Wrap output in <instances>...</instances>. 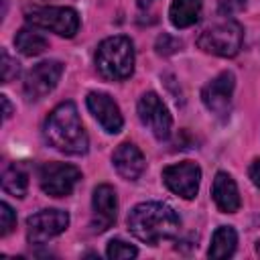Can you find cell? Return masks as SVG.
Listing matches in <instances>:
<instances>
[{"label":"cell","mask_w":260,"mask_h":260,"mask_svg":"<svg viewBox=\"0 0 260 260\" xmlns=\"http://www.w3.org/2000/svg\"><path fill=\"white\" fill-rule=\"evenodd\" d=\"M236 244H238V234L234 228L230 225H219L213 232L211 238V246L207 250L209 258H230L236 252Z\"/></svg>","instance_id":"17"},{"label":"cell","mask_w":260,"mask_h":260,"mask_svg":"<svg viewBox=\"0 0 260 260\" xmlns=\"http://www.w3.org/2000/svg\"><path fill=\"white\" fill-rule=\"evenodd\" d=\"M18 71H20L18 61L12 59L6 49H2V51H0V75H2V83L12 81V79L18 75Z\"/></svg>","instance_id":"21"},{"label":"cell","mask_w":260,"mask_h":260,"mask_svg":"<svg viewBox=\"0 0 260 260\" xmlns=\"http://www.w3.org/2000/svg\"><path fill=\"white\" fill-rule=\"evenodd\" d=\"M69 225L67 211L61 209H43L26 219V240L30 244H45L51 238L65 232Z\"/></svg>","instance_id":"8"},{"label":"cell","mask_w":260,"mask_h":260,"mask_svg":"<svg viewBox=\"0 0 260 260\" xmlns=\"http://www.w3.org/2000/svg\"><path fill=\"white\" fill-rule=\"evenodd\" d=\"M242 41H244V28L240 26V22L225 18L203 28L201 35L197 37V47L217 57H234L240 53Z\"/></svg>","instance_id":"4"},{"label":"cell","mask_w":260,"mask_h":260,"mask_svg":"<svg viewBox=\"0 0 260 260\" xmlns=\"http://www.w3.org/2000/svg\"><path fill=\"white\" fill-rule=\"evenodd\" d=\"M81 179V171L67 162H45L39 169L41 189L51 197H67Z\"/></svg>","instance_id":"6"},{"label":"cell","mask_w":260,"mask_h":260,"mask_svg":"<svg viewBox=\"0 0 260 260\" xmlns=\"http://www.w3.org/2000/svg\"><path fill=\"white\" fill-rule=\"evenodd\" d=\"M256 252H258V254H260V242H258V246H256Z\"/></svg>","instance_id":"28"},{"label":"cell","mask_w":260,"mask_h":260,"mask_svg":"<svg viewBox=\"0 0 260 260\" xmlns=\"http://www.w3.org/2000/svg\"><path fill=\"white\" fill-rule=\"evenodd\" d=\"M152 2H154V0H138V6H140V8H146V6H150Z\"/></svg>","instance_id":"26"},{"label":"cell","mask_w":260,"mask_h":260,"mask_svg":"<svg viewBox=\"0 0 260 260\" xmlns=\"http://www.w3.org/2000/svg\"><path fill=\"white\" fill-rule=\"evenodd\" d=\"M0 102H2V106H4V120H8V118L12 116V106H10V102H8L6 95H0Z\"/></svg>","instance_id":"25"},{"label":"cell","mask_w":260,"mask_h":260,"mask_svg":"<svg viewBox=\"0 0 260 260\" xmlns=\"http://www.w3.org/2000/svg\"><path fill=\"white\" fill-rule=\"evenodd\" d=\"M91 207H93V217H91V230L93 232H106L112 228L118 215V197L112 185H98L93 189L91 197Z\"/></svg>","instance_id":"12"},{"label":"cell","mask_w":260,"mask_h":260,"mask_svg":"<svg viewBox=\"0 0 260 260\" xmlns=\"http://www.w3.org/2000/svg\"><path fill=\"white\" fill-rule=\"evenodd\" d=\"M211 197L223 213H234L240 209V193L236 181L228 173H217L211 185Z\"/></svg>","instance_id":"15"},{"label":"cell","mask_w":260,"mask_h":260,"mask_svg":"<svg viewBox=\"0 0 260 260\" xmlns=\"http://www.w3.org/2000/svg\"><path fill=\"white\" fill-rule=\"evenodd\" d=\"M26 20L43 30L57 32L59 37L71 39L79 30V16L73 8L67 6H43L26 12Z\"/></svg>","instance_id":"5"},{"label":"cell","mask_w":260,"mask_h":260,"mask_svg":"<svg viewBox=\"0 0 260 260\" xmlns=\"http://www.w3.org/2000/svg\"><path fill=\"white\" fill-rule=\"evenodd\" d=\"M158 43H165V49H160V51H158V53H165V55L175 53V51L181 47V43H179V41H175V39H171L169 35H162V37L158 39Z\"/></svg>","instance_id":"23"},{"label":"cell","mask_w":260,"mask_h":260,"mask_svg":"<svg viewBox=\"0 0 260 260\" xmlns=\"http://www.w3.org/2000/svg\"><path fill=\"white\" fill-rule=\"evenodd\" d=\"M87 104V110L91 112V116L98 120V124L108 132V134H116L122 130V124H124V118L120 114V108L118 104L108 95V93H102V91H91L85 100Z\"/></svg>","instance_id":"13"},{"label":"cell","mask_w":260,"mask_h":260,"mask_svg":"<svg viewBox=\"0 0 260 260\" xmlns=\"http://www.w3.org/2000/svg\"><path fill=\"white\" fill-rule=\"evenodd\" d=\"M138 118L158 140L169 138L173 118H171L167 106L162 104V100L154 91H146L138 100Z\"/></svg>","instance_id":"9"},{"label":"cell","mask_w":260,"mask_h":260,"mask_svg":"<svg viewBox=\"0 0 260 260\" xmlns=\"http://www.w3.org/2000/svg\"><path fill=\"white\" fill-rule=\"evenodd\" d=\"M201 14V0H173L169 8V18L173 26L187 28L199 20Z\"/></svg>","instance_id":"16"},{"label":"cell","mask_w":260,"mask_h":260,"mask_svg":"<svg viewBox=\"0 0 260 260\" xmlns=\"http://www.w3.org/2000/svg\"><path fill=\"white\" fill-rule=\"evenodd\" d=\"M248 175H250L252 183H254L256 187H260V158H256V160L250 165V171H248Z\"/></svg>","instance_id":"24"},{"label":"cell","mask_w":260,"mask_h":260,"mask_svg":"<svg viewBox=\"0 0 260 260\" xmlns=\"http://www.w3.org/2000/svg\"><path fill=\"white\" fill-rule=\"evenodd\" d=\"M63 75V63L59 61H43L35 65L24 77V95L28 100H41L55 89Z\"/></svg>","instance_id":"11"},{"label":"cell","mask_w":260,"mask_h":260,"mask_svg":"<svg viewBox=\"0 0 260 260\" xmlns=\"http://www.w3.org/2000/svg\"><path fill=\"white\" fill-rule=\"evenodd\" d=\"M14 45H16V49H18L22 55L35 57V55H41V53L47 49L49 41H47L41 32H37V30H32V28H20V30L14 35Z\"/></svg>","instance_id":"18"},{"label":"cell","mask_w":260,"mask_h":260,"mask_svg":"<svg viewBox=\"0 0 260 260\" xmlns=\"http://www.w3.org/2000/svg\"><path fill=\"white\" fill-rule=\"evenodd\" d=\"M162 181L175 195H179L183 199H193L199 191L201 169L193 160L169 165L162 169Z\"/></svg>","instance_id":"7"},{"label":"cell","mask_w":260,"mask_h":260,"mask_svg":"<svg viewBox=\"0 0 260 260\" xmlns=\"http://www.w3.org/2000/svg\"><path fill=\"white\" fill-rule=\"evenodd\" d=\"M181 219L173 207L158 201H146L132 207L128 213V230L144 244L156 246L162 240L177 236Z\"/></svg>","instance_id":"1"},{"label":"cell","mask_w":260,"mask_h":260,"mask_svg":"<svg viewBox=\"0 0 260 260\" xmlns=\"http://www.w3.org/2000/svg\"><path fill=\"white\" fill-rule=\"evenodd\" d=\"M2 189L12 197H24L28 189V175L20 165H10L2 173Z\"/></svg>","instance_id":"19"},{"label":"cell","mask_w":260,"mask_h":260,"mask_svg":"<svg viewBox=\"0 0 260 260\" xmlns=\"http://www.w3.org/2000/svg\"><path fill=\"white\" fill-rule=\"evenodd\" d=\"M95 67L104 79L120 81L134 71V45L128 37L116 35L100 43L95 51Z\"/></svg>","instance_id":"3"},{"label":"cell","mask_w":260,"mask_h":260,"mask_svg":"<svg viewBox=\"0 0 260 260\" xmlns=\"http://www.w3.org/2000/svg\"><path fill=\"white\" fill-rule=\"evenodd\" d=\"M112 162H114V169L118 171V175L126 181H136L142 171H144V156L140 152V148L132 142H122L114 154H112Z\"/></svg>","instance_id":"14"},{"label":"cell","mask_w":260,"mask_h":260,"mask_svg":"<svg viewBox=\"0 0 260 260\" xmlns=\"http://www.w3.org/2000/svg\"><path fill=\"white\" fill-rule=\"evenodd\" d=\"M234 2H236L238 6H244V4H246V0H234Z\"/></svg>","instance_id":"27"},{"label":"cell","mask_w":260,"mask_h":260,"mask_svg":"<svg viewBox=\"0 0 260 260\" xmlns=\"http://www.w3.org/2000/svg\"><path fill=\"white\" fill-rule=\"evenodd\" d=\"M45 138L59 152L65 154L87 152L89 140L73 102H63L49 114V118L45 120Z\"/></svg>","instance_id":"2"},{"label":"cell","mask_w":260,"mask_h":260,"mask_svg":"<svg viewBox=\"0 0 260 260\" xmlns=\"http://www.w3.org/2000/svg\"><path fill=\"white\" fill-rule=\"evenodd\" d=\"M106 254H108V258H112V260H126V258H134V256L138 254V250H136L132 244L124 242V240H110Z\"/></svg>","instance_id":"20"},{"label":"cell","mask_w":260,"mask_h":260,"mask_svg":"<svg viewBox=\"0 0 260 260\" xmlns=\"http://www.w3.org/2000/svg\"><path fill=\"white\" fill-rule=\"evenodd\" d=\"M236 87V77L232 71H221L217 77H213L203 89H201V100L205 108L215 114L217 118H225L230 108H232V95Z\"/></svg>","instance_id":"10"},{"label":"cell","mask_w":260,"mask_h":260,"mask_svg":"<svg viewBox=\"0 0 260 260\" xmlns=\"http://www.w3.org/2000/svg\"><path fill=\"white\" fill-rule=\"evenodd\" d=\"M14 228H16V213L6 201H2L0 203V236H8Z\"/></svg>","instance_id":"22"}]
</instances>
